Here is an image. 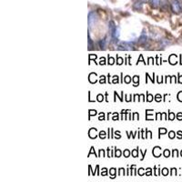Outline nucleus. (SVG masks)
<instances>
[{"label": "nucleus", "instance_id": "obj_1", "mask_svg": "<svg viewBox=\"0 0 182 182\" xmlns=\"http://www.w3.org/2000/svg\"><path fill=\"white\" fill-rule=\"evenodd\" d=\"M170 7L175 14L182 13V3L180 2V0H171Z\"/></svg>", "mask_w": 182, "mask_h": 182}, {"label": "nucleus", "instance_id": "obj_2", "mask_svg": "<svg viewBox=\"0 0 182 182\" xmlns=\"http://www.w3.org/2000/svg\"><path fill=\"white\" fill-rule=\"evenodd\" d=\"M95 21H96V13H95V12L89 13V16H88V25H89V28H91V27L93 26Z\"/></svg>", "mask_w": 182, "mask_h": 182}, {"label": "nucleus", "instance_id": "obj_3", "mask_svg": "<svg viewBox=\"0 0 182 182\" xmlns=\"http://www.w3.org/2000/svg\"><path fill=\"white\" fill-rule=\"evenodd\" d=\"M160 7L164 10L168 9L169 7V0H160Z\"/></svg>", "mask_w": 182, "mask_h": 182}, {"label": "nucleus", "instance_id": "obj_4", "mask_svg": "<svg viewBox=\"0 0 182 182\" xmlns=\"http://www.w3.org/2000/svg\"><path fill=\"white\" fill-rule=\"evenodd\" d=\"M121 47H123L125 49H133L132 45H130V43H128V42L121 43Z\"/></svg>", "mask_w": 182, "mask_h": 182}, {"label": "nucleus", "instance_id": "obj_5", "mask_svg": "<svg viewBox=\"0 0 182 182\" xmlns=\"http://www.w3.org/2000/svg\"><path fill=\"white\" fill-rule=\"evenodd\" d=\"M149 3H150L151 7H154V8H156V7H158L159 5V0H149Z\"/></svg>", "mask_w": 182, "mask_h": 182}, {"label": "nucleus", "instance_id": "obj_6", "mask_svg": "<svg viewBox=\"0 0 182 182\" xmlns=\"http://www.w3.org/2000/svg\"><path fill=\"white\" fill-rule=\"evenodd\" d=\"M141 8H142V4L141 3H136L135 5H134V9H138V10H141Z\"/></svg>", "mask_w": 182, "mask_h": 182}, {"label": "nucleus", "instance_id": "obj_7", "mask_svg": "<svg viewBox=\"0 0 182 182\" xmlns=\"http://www.w3.org/2000/svg\"><path fill=\"white\" fill-rule=\"evenodd\" d=\"M146 41H147V37H145V33H143V35L139 38V42L140 43H145Z\"/></svg>", "mask_w": 182, "mask_h": 182}, {"label": "nucleus", "instance_id": "obj_8", "mask_svg": "<svg viewBox=\"0 0 182 182\" xmlns=\"http://www.w3.org/2000/svg\"><path fill=\"white\" fill-rule=\"evenodd\" d=\"M105 45H106V39H103V40L100 42V48H101L102 49L105 48Z\"/></svg>", "mask_w": 182, "mask_h": 182}, {"label": "nucleus", "instance_id": "obj_9", "mask_svg": "<svg viewBox=\"0 0 182 182\" xmlns=\"http://www.w3.org/2000/svg\"><path fill=\"white\" fill-rule=\"evenodd\" d=\"M138 76H135V77H134V82H135V85H138V82H136V81H138Z\"/></svg>", "mask_w": 182, "mask_h": 182}, {"label": "nucleus", "instance_id": "obj_10", "mask_svg": "<svg viewBox=\"0 0 182 182\" xmlns=\"http://www.w3.org/2000/svg\"><path fill=\"white\" fill-rule=\"evenodd\" d=\"M167 132V129L166 128H163V129H159V135L163 134V133H166Z\"/></svg>", "mask_w": 182, "mask_h": 182}, {"label": "nucleus", "instance_id": "obj_11", "mask_svg": "<svg viewBox=\"0 0 182 182\" xmlns=\"http://www.w3.org/2000/svg\"><path fill=\"white\" fill-rule=\"evenodd\" d=\"M105 135H106V133H105L104 131H101V132H100V138H101V139H104V138H105Z\"/></svg>", "mask_w": 182, "mask_h": 182}, {"label": "nucleus", "instance_id": "obj_12", "mask_svg": "<svg viewBox=\"0 0 182 182\" xmlns=\"http://www.w3.org/2000/svg\"><path fill=\"white\" fill-rule=\"evenodd\" d=\"M164 155H165V157L168 158V157L170 156V151H169V150H166V151H165V153H164Z\"/></svg>", "mask_w": 182, "mask_h": 182}, {"label": "nucleus", "instance_id": "obj_13", "mask_svg": "<svg viewBox=\"0 0 182 182\" xmlns=\"http://www.w3.org/2000/svg\"><path fill=\"white\" fill-rule=\"evenodd\" d=\"M120 154H121V152H120L118 149H117V150H116V156H117V157H119Z\"/></svg>", "mask_w": 182, "mask_h": 182}, {"label": "nucleus", "instance_id": "obj_14", "mask_svg": "<svg viewBox=\"0 0 182 182\" xmlns=\"http://www.w3.org/2000/svg\"><path fill=\"white\" fill-rule=\"evenodd\" d=\"M129 154H130L129 150H126V151H125V155H126V157H127V158H128V157L129 156Z\"/></svg>", "mask_w": 182, "mask_h": 182}, {"label": "nucleus", "instance_id": "obj_15", "mask_svg": "<svg viewBox=\"0 0 182 182\" xmlns=\"http://www.w3.org/2000/svg\"><path fill=\"white\" fill-rule=\"evenodd\" d=\"M173 155H174V157H175V156H176V157L178 156V151H177L176 149H174V151H173Z\"/></svg>", "mask_w": 182, "mask_h": 182}, {"label": "nucleus", "instance_id": "obj_16", "mask_svg": "<svg viewBox=\"0 0 182 182\" xmlns=\"http://www.w3.org/2000/svg\"><path fill=\"white\" fill-rule=\"evenodd\" d=\"M125 80H126V82H127V83H128V82H129L130 79L128 78V76H127V78H126V79H125Z\"/></svg>", "mask_w": 182, "mask_h": 182}, {"label": "nucleus", "instance_id": "obj_17", "mask_svg": "<svg viewBox=\"0 0 182 182\" xmlns=\"http://www.w3.org/2000/svg\"><path fill=\"white\" fill-rule=\"evenodd\" d=\"M170 136L171 139H172V138H174V132H170Z\"/></svg>", "mask_w": 182, "mask_h": 182}, {"label": "nucleus", "instance_id": "obj_18", "mask_svg": "<svg viewBox=\"0 0 182 182\" xmlns=\"http://www.w3.org/2000/svg\"><path fill=\"white\" fill-rule=\"evenodd\" d=\"M133 155H134V157H136V150H135V151H133Z\"/></svg>", "mask_w": 182, "mask_h": 182}, {"label": "nucleus", "instance_id": "obj_19", "mask_svg": "<svg viewBox=\"0 0 182 182\" xmlns=\"http://www.w3.org/2000/svg\"><path fill=\"white\" fill-rule=\"evenodd\" d=\"M109 59L110 60V62H109V63H110V64H113V58L110 57V58H109Z\"/></svg>", "mask_w": 182, "mask_h": 182}, {"label": "nucleus", "instance_id": "obj_20", "mask_svg": "<svg viewBox=\"0 0 182 182\" xmlns=\"http://www.w3.org/2000/svg\"><path fill=\"white\" fill-rule=\"evenodd\" d=\"M163 171H164V172H163V174H164V175H167V172H166V171H167V170L165 169V170H164Z\"/></svg>", "mask_w": 182, "mask_h": 182}, {"label": "nucleus", "instance_id": "obj_21", "mask_svg": "<svg viewBox=\"0 0 182 182\" xmlns=\"http://www.w3.org/2000/svg\"><path fill=\"white\" fill-rule=\"evenodd\" d=\"M173 117H174V115H173V114H170V118L172 119Z\"/></svg>", "mask_w": 182, "mask_h": 182}, {"label": "nucleus", "instance_id": "obj_22", "mask_svg": "<svg viewBox=\"0 0 182 182\" xmlns=\"http://www.w3.org/2000/svg\"><path fill=\"white\" fill-rule=\"evenodd\" d=\"M179 82H180V83L182 82V78H180V79H179Z\"/></svg>", "mask_w": 182, "mask_h": 182}, {"label": "nucleus", "instance_id": "obj_23", "mask_svg": "<svg viewBox=\"0 0 182 182\" xmlns=\"http://www.w3.org/2000/svg\"><path fill=\"white\" fill-rule=\"evenodd\" d=\"M141 1H142V2H146V1H147V0H141Z\"/></svg>", "mask_w": 182, "mask_h": 182}]
</instances>
